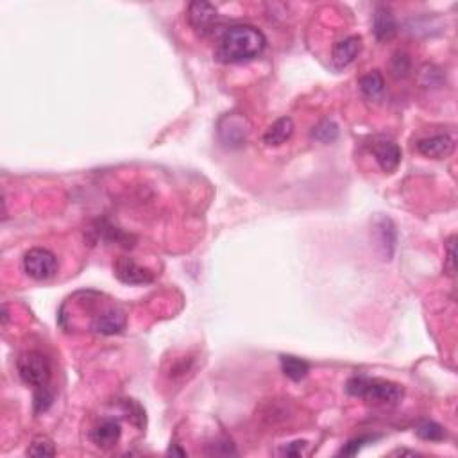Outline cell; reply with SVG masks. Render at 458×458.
I'll return each instance as SVG.
<instances>
[{
  "label": "cell",
  "instance_id": "obj_5",
  "mask_svg": "<svg viewBox=\"0 0 458 458\" xmlns=\"http://www.w3.org/2000/svg\"><path fill=\"white\" fill-rule=\"evenodd\" d=\"M249 122L245 117L237 113L224 115L221 120H218L217 133L218 138L224 145L228 147H242L245 142H247V136H249Z\"/></svg>",
  "mask_w": 458,
  "mask_h": 458
},
{
  "label": "cell",
  "instance_id": "obj_15",
  "mask_svg": "<svg viewBox=\"0 0 458 458\" xmlns=\"http://www.w3.org/2000/svg\"><path fill=\"white\" fill-rule=\"evenodd\" d=\"M281 362V371L292 381H301V379L306 378V374L310 372V364L304 362V360L297 358V356H287L283 355L280 358Z\"/></svg>",
  "mask_w": 458,
  "mask_h": 458
},
{
  "label": "cell",
  "instance_id": "obj_17",
  "mask_svg": "<svg viewBox=\"0 0 458 458\" xmlns=\"http://www.w3.org/2000/svg\"><path fill=\"white\" fill-rule=\"evenodd\" d=\"M378 233L379 245L384 247V253L385 256H387V260H391L395 249V240H398V233H395V228L391 218H381V222H379L378 225Z\"/></svg>",
  "mask_w": 458,
  "mask_h": 458
},
{
  "label": "cell",
  "instance_id": "obj_27",
  "mask_svg": "<svg viewBox=\"0 0 458 458\" xmlns=\"http://www.w3.org/2000/svg\"><path fill=\"white\" fill-rule=\"evenodd\" d=\"M8 319H9V312H8V306L4 304V308H2V324H8Z\"/></svg>",
  "mask_w": 458,
  "mask_h": 458
},
{
  "label": "cell",
  "instance_id": "obj_28",
  "mask_svg": "<svg viewBox=\"0 0 458 458\" xmlns=\"http://www.w3.org/2000/svg\"><path fill=\"white\" fill-rule=\"evenodd\" d=\"M166 453H169V454H181V457H183V454H185V451H183V450H178V447H172V446H170V450L169 451H166Z\"/></svg>",
  "mask_w": 458,
  "mask_h": 458
},
{
  "label": "cell",
  "instance_id": "obj_18",
  "mask_svg": "<svg viewBox=\"0 0 458 458\" xmlns=\"http://www.w3.org/2000/svg\"><path fill=\"white\" fill-rule=\"evenodd\" d=\"M415 433L419 438L428 440V443H440L446 437V430L435 421H421L415 428Z\"/></svg>",
  "mask_w": 458,
  "mask_h": 458
},
{
  "label": "cell",
  "instance_id": "obj_16",
  "mask_svg": "<svg viewBox=\"0 0 458 458\" xmlns=\"http://www.w3.org/2000/svg\"><path fill=\"white\" fill-rule=\"evenodd\" d=\"M358 84H360V90H362V93H364L365 97L371 100L379 99V95L384 93V90H385L384 75H381V72H378V70L369 72L367 75H364V77L360 79Z\"/></svg>",
  "mask_w": 458,
  "mask_h": 458
},
{
  "label": "cell",
  "instance_id": "obj_2",
  "mask_svg": "<svg viewBox=\"0 0 458 458\" xmlns=\"http://www.w3.org/2000/svg\"><path fill=\"white\" fill-rule=\"evenodd\" d=\"M346 391L353 398H362L367 403L376 407H387V405H398L403 399L405 391L401 385L394 381L379 378H367V376H353L349 378Z\"/></svg>",
  "mask_w": 458,
  "mask_h": 458
},
{
  "label": "cell",
  "instance_id": "obj_10",
  "mask_svg": "<svg viewBox=\"0 0 458 458\" xmlns=\"http://www.w3.org/2000/svg\"><path fill=\"white\" fill-rule=\"evenodd\" d=\"M372 156H374L376 163L379 165V169L387 172V174H392L395 172L401 163V149H399L398 143H394L392 140H381V142H376L374 145L371 147Z\"/></svg>",
  "mask_w": 458,
  "mask_h": 458
},
{
  "label": "cell",
  "instance_id": "obj_26",
  "mask_svg": "<svg viewBox=\"0 0 458 458\" xmlns=\"http://www.w3.org/2000/svg\"><path fill=\"white\" fill-rule=\"evenodd\" d=\"M447 270L451 276H454V237H451L447 242Z\"/></svg>",
  "mask_w": 458,
  "mask_h": 458
},
{
  "label": "cell",
  "instance_id": "obj_13",
  "mask_svg": "<svg viewBox=\"0 0 458 458\" xmlns=\"http://www.w3.org/2000/svg\"><path fill=\"white\" fill-rule=\"evenodd\" d=\"M372 31H374V36L378 41H387L391 40V38H394V34L398 32V22H395L394 15H392L387 8H379L378 11L374 13Z\"/></svg>",
  "mask_w": 458,
  "mask_h": 458
},
{
  "label": "cell",
  "instance_id": "obj_9",
  "mask_svg": "<svg viewBox=\"0 0 458 458\" xmlns=\"http://www.w3.org/2000/svg\"><path fill=\"white\" fill-rule=\"evenodd\" d=\"M122 437V426L117 419L106 417L100 423H97L93 426V430L90 431L91 443L100 450H110L115 444L119 443Z\"/></svg>",
  "mask_w": 458,
  "mask_h": 458
},
{
  "label": "cell",
  "instance_id": "obj_14",
  "mask_svg": "<svg viewBox=\"0 0 458 458\" xmlns=\"http://www.w3.org/2000/svg\"><path fill=\"white\" fill-rule=\"evenodd\" d=\"M294 133V120L290 117H281L277 119L269 129L265 131L263 143L269 147H280L283 145L287 140H290Z\"/></svg>",
  "mask_w": 458,
  "mask_h": 458
},
{
  "label": "cell",
  "instance_id": "obj_8",
  "mask_svg": "<svg viewBox=\"0 0 458 458\" xmlns=\"http://www.w3.org/2000/svg\"><path fill=\"white\" fill-rule=\"evenodd\" d=\"M126 312L119 306H113V308H106L95 317L91 322V332L99 333V335H117L126 328Z\"/></svg>",
  "mask_w": 458,
  "mask_h": 458
},
{
  "label": "cell",
  "instance_id": "obj_19",
  "mask_svg": "<svg viewBox=\"0 0 458 458\" xmlns=\"http://www.w3.org/2000/svg\"><path fill=\"white\" fill-rule=\"evenodd\" d=\"M312 138L320 143H333L339 138V126L333 120H322L312 129Z\"/></svg>",
  "mask_w": 458,
  "mask_h": 458
},
{
  "label": "cell",
  "instance_id": "obj_7",
  "mask_svg": "<svg viewBox=\"0 0 458 458\" xmlns=\"http://www.w3.org/2000/svg\"><path fill=\"white\" fill-rule=\"evenodd\" d=\"M115 276L126 284H147L155 281V274L145 267H140L133 258H119L115 263Z\"/></svg>",
  "mask_w": 458,
  "mask_h": 458
},
{
  "label": "cell",
  "instance_id": "obj_22",
  "mask_svg": "<svg viewBox=\"0 0 458 458\" xmlns=\"http://www.w3.org/2000/svg\"><path fill=\"white\" fill-rule=\"evenodd\" d=\"M52 401H54V392L48 388V385L45 387L36 388L34 392V412L36 414H44L51 408Z\"/></svg>",
  "mask_w": 458,
  "mask_h": 458
},
{
  "label": "cell",
  "instance_id": "obj_20",
  "mask_svg": "<svg viewBox=\"0 0 458 458\" xmlns=\"http://www.w3.org/2000/svg\"><path fill=\"white\" fill-rule=\"evenodd\" d=\"M378 438L379 435H360V437L351 438L348 444H344L342 450L339 451V454L340 457H355V454H358V451H362V447L374 443Z\"/></svg>",
  "mask_w": 458,
  "mask_h": 458
},
{
  "label": "cell",
  "instance_id": "obj_4",
  "mask_svg": "<svg viewBox=\"0 0 458 458\" xmlns=\"http://www.w3.org/2000/svg\"><path fill=\"white\" fill-rule=\"evenodd\" d=\"M24 270L36 281H47L58 273V258L44 247L29 249L24 256Z\"/></svg>",
  "mask_w": 458,
  "mask_h": 458
},
{
  "label": "cell",
  "instance_id": "obj_12",
  "mask_svg": "<svg viewBox=\"0 0 458 458\" xmlns=\"http://www.w3.org/2000/svg\"><path fill=\"white\" fill-rule=\"evenodd\" d=\"M360 51H362V38H360V36L353 34L348 36V38H344V40H340L339 44L333 47V65H335L336 68L349 67V65L358 58Z\"/></svg>",
  "mask_w": 458,
  "mask_h": 458
},
{
  "label": "cell",
  "instance_id": "obj_25",
  "mask_svg": "<svg viewBox=\"0 0 458 458\" xmlns=\"http://www.w3.org/2000/svg\"><path fill=\"white\" fill-rule=\"evenodd\" d=\"M306 446H308V443H306V440H296V443L287 444V446L281 450V454H283V457H299Z\"/></svg>",
  "mask_w": 458,
  "mask_h": 458
},
{
  "label": "cell",
  "instance_id": "obj_1",
  "mask_svg": "<svg viewBox=\"0 0 458 458\" xmlns=\"http://www.w3.org/2000/svg\"><path fill=\"white\" fill-rule=\"evenodd\" d=\"M267 38L260 29L247 24H237L225 29L218 38L215 58L221 63H245L263 54Z\"/></svg>",
  "mask_w": 458,
  "mask_h": 458
},
{
  "label": "cell",
  "instance_id": "obj_6",
  "mask_svg": "<svg viewBox=\"0 0 458 458\" xmlns=\"http://www.w3.org/2000/svg\"><path fill=\"white\" fill-rule=\"evenodd\" d=\"M190 27L194 29L199 36H208L214 32L218 22L217 8L209 2H192L188 6V13H186Z\"/></svg>",
  "mask_w": 458,
  "mask_h": 458
},
{
  "label": "cell",
  "instance_id": "obj_11",
  "mask_svg": "<svg viewBox=\"0 0 458 458\" xmlns=\"http://www.w3.org/2000/svg\"><path fill=\"white\" fill-rule=\"evenodd\" d=\"M417 150L423 156L431 159L450 158L454 150V140L450 135H433L428 138L419 140Z\"/></svg>",
  "mask_w": 458,
  "mask_h": 458
},
{
  "label": "cell",
  "instance_id": "obj_21",
  "mask_svg": "<svg viewBox=\"0 0 458 458\" xmlns=\"http://www.w3.org/2000/svg\"><path fill=\"white\" fill-rule=\"evenodd\" d=\"M27 454H31V457H54V443H52L48 437H44V435H41V437H36L31 443V446H29Z\"/></svg>",
  "mask_w": 458,
  "mask_h": 458
},
{
  "label": "cell",
  "instance_id": "obj_23",
  "mask_svg": "<svg viewBox=\"0 0 458 458\" xmlns=\"http://www.w3.org/2000/svg\"><path fill=\"white\" fill-rule=\"evenodd\" d=\"M412 68V60L407 52H395L392 58V74L395 77H407Z\"/></svg>",
  "mask_w": 458,
  "mask_h": 458
},
{
  "label": "cell",
  "instance_id": "obj_24",
  "mask_svg": "<svg viewBox=\"0 0 458 458\" xmlns=\"http://www.w3.org/2000/svg\"><path fill=\"white\" fill-rule=\"evenodd\" d=\"M209 454H237V450H235V444L228 438H222V440H217V443L211 444V451Z\"/></svg>",
  "mask_w": 458,
  "mask_h": 458
},
{
  "label": "cell",
  "instance_id": "obj_3",
  "mask_svg": "<svg viewBox=\"0 0 458 458\" xmlns=\"http://www.w3.org/2000/svg\"><path fill=\"white\" fill-rule=\"evenodd\" d=\"M16 369L20 374L22 381L25 385H31L34 388H40L48 385L51 379V362L47 356L40 351H27L20 355V358L16 360Z\"/></svg>",
  "mask_w": 458,
  "mask_h": 458
}]
</instances>
